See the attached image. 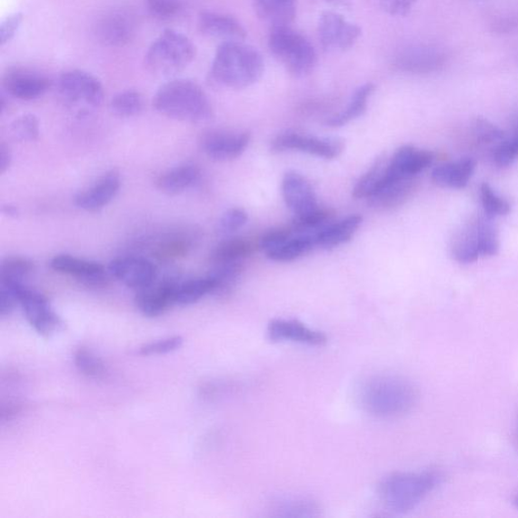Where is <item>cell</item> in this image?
<instances>
[{"mask_svg":"<svg viewBox=\"0 0 518 518\" xmlns=\"http://www.w3.org/2000/svg\"><path fill=\"white\" fill-rule=\"evenodd\" d=\"M264 73V61L261 53L243 41H230L220 45L210 76L219 86L244 89L256 84Z\"/></svg>","mask_w":518,"mask_h":518,"instance_id":"1","label":"cell"},{"mask_svg":"<svg viewBox=\"0 0 518 518\" xmlns=\"http://www.w3.org/2000/svg\"><path fill=\"white\" fill-rule=\"evenodd\" d=\"M359 399L369 414L396 418L409 413L416 406L418 392L413 384L404 378L379 374L363 384Z\"/></svg>","mask_w":518,"mask_h":518,"instance_id":"2","label":"cell"},{"mask_svg":"<svg viewBox=\"0 0 518 518\" xmlns=\"http://www.w3.org/2000/svg\"><path fill=\"white\" fill-rule=\"evenodd\" d=\"M154 105L165 117L185 123L209 122L214 115L208 95L189 79H174L164 85L154 96Z\"/></svg>","mask_w":518,"mask_h":518,"instance_id":"3","label":"cell"},{"mask_svg":"<svg viewBox=\"0 0 518 518\" xmlns=\"http://www.w3.org/2000/svg\"><path fill=\"white\" fill-rule=\"evenodd\" d=\"M442 479L440 473L434 471L395 473L382 482L380 497L391 512L407 513L421 504Z\"/></svg>","mask_w":518,"mask_h":518,"instance_id":"4","label":"cell"},{"mask_svg":"<svg viewBox=\"0 0 518 518\" xmlns=\"http://www.w3.org/2000/svg\"><path fill=\"white\" fill-rule=\"evenodd\" d=\"M195 57V47L182 33L165 30L151 44L145 56L151 74L160 77H171L182 73Z\"/></svg>","mask_w":518,"mask_h":518,"instance_id":"5","label":"cell"},{"mask_svg":"<svg viewBox=\"0 0 518 518\" xmlns=\"http://www.w3.org/2000/svg\"><path fill=\"white\" fill-rule=\"evenodd\" d=\"M269 48L273 55L294 77H305L316 66L317 55L314 45L305 35L294 31L291 26L272 29Z\"/></svg>","mask_w":518,"mask_h":518,"instance_id":"6","label":"cell"},{"mask_svg":"<svg viewBox=\"0 0 518 518\" xmlns=\"http://www.w3.org/2000/svg\"><path fill=\"white\" fill-rule=\"evenodd\" d=\"M452 254L459 264H468L481 256H493L499 252L496 227L486 215L471 218L452 239Z\"/></svg>","mask_w":518,"mask_h":518,"instance_id":"7","label":"cell"},{"mask_svg":"<svg viewBox=\"0 0 518 518\" xmlns=\"http://www.w3.org/2000/svg\"><path fill=\"white\" fill-rule=\"evenodd\" d=\"M15 290L26 320L40 335L49 337L55 334L62 323L56 312L53 310L46 297L37 291L26 287L25 283H6Z\"/></svg>","mask_w":518,"mask_h":518,"instance_id":"8","label":"cell"},{"mask_svg":"<svg viewBox=\"0 0 518 518\" xmlns=\"http://www.w3.org/2000/svg\"><path fill=\"white\" fill-rule=\"evenodd\" d=\"M58 92L67 103L91 108L101 106L105 98L100 80L83 70H70L62 75L58 80Z\"/></svg>","mask_w":518,"mask_h":518,"instance_id":"9","label":"cell"},{"mask_svg":"<svg viewBox=\"0 0 518 518\" xmlns=\"http://www.w3.org/2000/svg\"><path fill=\"white\" fill-rule=\"evenodd\" d=\"M344 148V143L341 139L311 137L296 132L282 133L271 143V150L275 154L300 151L327 160L341 156Z\"/></svg>","mask_w":518,"mask_h":518,"instance_id":"10","label":"cell"},{"mask_svg":"<svg viewBox=\"0 0 518 518\" xmlns=\"http://www.w3.org/2000/svg\"><path fill=\"white\" fill-rule=\"evenodd\" d=\"M362 29L348 22L342 15L326 11L318 21V37L326 51H347L360 39Z\"/></svg>","mask_w":518,"mask_h":518,"instance_id":"11","label":"cell"},{"mask_svg":"<svg viewBox=\"0 0 518 518\" xmlns=\"http://www.w3.org/2000/svg\"><path fill=\"white\" fill-rule=\"evenodd\" d=\"M252 140V134L227 130H209L200 138V147L210 159L227 163L243 155Z\"/></svg>","mask_w":518,"mask_h":518,"instance_id":"12","label":"cell"},{"mask_svg":"<svg viewBox=\"0 0 518 518\" xmlns=\"http://www.w3.org/2000/svg\"><path fill=\"white\" fill-rule=\"evenodd\" d=\"M137 21L130 12L115 10L97 20L95 34L98 42L106 47L126 46L135 37Z\"/></svg>","mask_w":518,"mask_h":518,"instance_id":"13","label":"cell"},{"mask_svg":"<svg viewBox=\"0 0 518 518\" xmlns=\"http://www.w3.org/2000/svg\"><path fill=\"white\" fill-rule=\"evenodd\" d=\"M433 160L434 154L432 151L418 149L413 146L399 148L389 160L385 175H384L377 192L389 184L401 180V178L416 176L430 166Z\"/></svg>","mask_w":518,"mask_h":518,"instance_id":"14","label":"cell"},{"mask_svg":"<svg viewBox=\"0 0 518 518\" xmlns=\"http://www.w3.org/2000/svg\"><path fill=\"white\" fill-rule=\"evenodd\" d=\"M108 274L126 287L140 291L156 281V266L147 258L123 256L115 258L108 266Z\"/></svg>","mask_w":518,"mask_h":518,"instance_id":"15","label":"cell"},{"mask_svg":"<svg viewBox=\"0 0 518 518\" xmlns=\"http://www.w3.org/2000/svg\"><path fill=\"white\" fill-rule=\"evenodd\" d=\"M7 95L21 101H34L49 91L51 80L29 68L12 67L3 76Z\"/></svg>","mask_w":518,"mask_h":518,"instance_id":"16","label":"cell"},{"mask_svg":"<svg viewBox=\"0 0 518 518\" xmlns=\"http://www.w3.org/2000/svg\"><path fill=\"white\" fill-rule=\"evenodd\" d=\"M445 61V53L442 49L428 45H418L400 52L393 65L402 73L428 75L440 70Z\"/></svg>","mask_w":518,"mask_h":518,"instance_id":"17","label":"cell"},{"mask_svg":"<svg viewBox=\"0 0 518 518\" xmlns=\"http://www.w3.org/2000/svg\"><path fill=\"white\" fill-rule=\"evenodd\" d=\"M122 185L121 174L115 169L105 174L88 189L80 192L75 198L79 209L95 213L103 210L117 196Z\"/></svg>","mask_w":518,"mask_h":518,"instance_id":"18","label":"cell"},{"mask_svg":"<svg viewBox=\"0 0 518 518\" xmlns=\"http://www.w3.org/2000/svg\"><path fill=\"white\" fill-rule=\"evenodd\" d=\"M283 198L294 216L319 208L317 195L307 178L297 172H289L282 182Z\"/></svg>","mask_w":518,"mask_h":518,"instance_id":"19","label":"cell"},{"mask_svg":"<svg viewBox=\"0 0 518 518\" xmlns=\"http://www.w3.org/2000/svg\"><path fill=\"white\" fill-rule=\"evenodd\" d=\"M267 335L274 343L292 342L311 346H323L327 343L324 333L309 328L298 320H273L267 327Z\"/></svg>","mask_w":518,"mask_h":518,"instance_id":"20","label":"cell"},{"mask_svg":"<svg viewBox=\"0 0 518 518\" xmlns=\"http://www.w3.org/2000/svg\"><path fill=\"white\" fill-rule=\"evenodd\" d=\"M177 280L165 279L154 283L149 287L137 291L135 304L142 315L148 318L162 316L174 305V291Z\"/></svg>","mask_w":518,"mask_h":518,"instance_id":"21","label":"cell"},{"mask_svg":"<svg viewBox=\"0 0 518 518\" xmlns=\"http://www.w3.org/2000/svg\"><path fill=\"white\" fill-rule=\"evenodd\" d=\"M52 270L75 276L88 284H100L105 280V269L101 264L69 254L53 257L50 262Z\"/></svg>","mask_w":518,"mask_h":518,"instance_id":"22","label":"cell"},{"mask_svg":"<svg viewBox=\"0 0 518 518\" xmlns=\"http://www.w3.org/2000/svg\"><path fill=\"white\" fill-rule=\"evenodd\" d=\"M199 29L207 37L225 42L244 41L247 35L244 26L235 17L215 12L200 14Z\"/></svg>","mask_w":518,"mask_h":518,"instance_id":"23","label":"cell"},{"mask_svg":"<svg viewBox=\"0 0 518 518\" xmlns=\"http://www.w3.org/2000/svg\"><path fill=\"white\" fill-rule=\"evenodd\" d=\"M416 187V176L401 178V180L389 184L370 196L371 207L379 211L401 207L411 198Z\"/></svg>","mask_w":518,"mask_h":518,"instance_id":"24","label":"cell"},{"mask_svg":"<svg viewBox=\"0 0 518 518\" xmlns=\"http://www.w3.org/2000/svg\"><path fill=\"white\" fill-rule=\"evenodd\" d=\"M201 171L194 164H184L168 169L156 181L157 189L167 195H177L191 189L200 181Z\"/></svg>","mask_w":518,"mask_h":518,"instance_id":"25","label":"cell"},{"mask_svg":"<svg viewBox=\"0 0 518 518\" xmlns=\"http://www.w3.org/2000/svg\"><path fill=\"white\" fill-rule=\"evenodd\" d=\"M256 15L274 28L290 26L296 19L297 0H254Z\"/></svg>","mask_w":518,"mask_h":518,"instance_id":"26","label":"cell"},{"mask_svg":"<svg viewBox=\"0 0 518 518\" xmlns=\"http://www.w3.org/2000/svg\"><path fill=\"white\" fill-rule=\"evenodd\" d=\"M476 163L471 158H464L458 163L445 164L437 166L432 174L433 182L448 189H463L469 184L475 172Z\"/></svg>","mask_w":518,"mask_h":518,"instance_id":"27","label":"cell"},{"mask_svg":"<svg viewBox=\"0 0 518 518\" xmlns=\"http://www.w3.org/2000/svg\"><path fill=\"white\" fill-rule=\"evenodd\" d=\"M362 223V216L352 215L334 224L324 226L315 234L317 246L330 249L347 244L353 239Z\"/></svg>","mask_w":518,"mask_h":518,"instance_id":"28","label":"cell"},{"mask_svg":"<svg viewBox=\"0 0 518 518\" xmlns=\"http://www.w3.org/2000/svg\"><path fill=\"white\" fill-rule=\"evenodd\" d=\"M216 288V282L210 274L204 278L176 281L174 291V305H193L203 299L205 294L215 293Z\"/></svg>","mask_w":518,"mask_h":518,"instance_id":"29","label":"cell"},{"mask_svg":"<svg viewBox=\"0 0 518 518\" xmlns=\"http://www.w3.org/2000/svg\"><path fill=\"white\" fill-rule=\"evenodd\" d=\"M256 245L252 240L243 237H234L222 241L214 248L210 261L213 264H224L241 263L244 259L252 255Z\"/></svg>","mask_w":518,"mask_h":518,"instance_id":"30","label":"cell"},{"mask_svg":"<svg viewBox=\"0 0 518 518\" xmlns=\"http://www.w3.org/2000/svg\"><path fill=\"white\" fill-rule=\"evenodd\" d=\"M314 234H296L279 247L266 253V257L273 262L289 263L312 252L316 246Z\"/></svg>","mask_w":518,"mask_h":518,"instance_id":"31","label":"cell"},{"mask_svg":"<svg viewBox=\"0 0 518 518\" xmlns=\"http://www.w3.org/2000/svg\"><path fill=\"white\" fill-rule=\"evenodd\" d=\"M374 88L376 86L372 83L364 84L357 88L345 110L327 120L326 126L332 128L343 127L344 125L362 117L367 111L368 103L374 92Z\"/></svg>","mask_w":518,"mask_h":518,"instance_id":"32","label":"cell"},{"mask_svg":"<svg viewBox=\"0 0 518 518\" xmlns=\"http://www.w3.org/2000/svg\"><path fill=\"white\" fill-rule=\"evenodd\" d=\"M389 160L380 157L374 162L367 173H365L354 187L353 195L355 199H369L378 190L384 175H385Z\"/></svg>","mask_w":518,"mask_h":518,"instance_id":"33","label":"cell"},{"mask_svg":"<svg viewBox=\"0 0 518 518\" xmlns=\"http://www.w3.org/2000/svg\"><path fill=\"white\" fill-rule=\"evenodd\" d=\"M35 265L29 258L10 256L0 265V282L24 283L34 272Z\"/></svg>","mask_w":518,"mask_h":518,"instance_id":"34","label":"cell"},{"mask_svg":"<svg viewBox=\"0 0 518 518\" xmlns=\"http://www.w3.org/2000/svg\"><path fill=\"white\" fill-rule=\"evenodd\" d=\"M319 508L307 498L288 497L275 503V512L284 517H312L318 515Z\"/></svg>","mask_w":518,"mask_h":518,"instance_id":"35","label":"cell"},{"mask_svg":"<svg viewBox=\"0 0 518 518\" xmlns=\"http://www.w3.org/2000/svg\"><path fill=\"white\" fill-rule=\"evenodd\" d=\"M144 101L136 91H125L115 95L111 102V111L119 118H132L139 115Z\"/></svg>","mask_w":518,"mask_h":518,"instance_id":"36","label":"cell"},{"mask_svg":"<svg viewBox=\"0 0 518 518\" xmlns=\"http://www.w3.org/2000/svg\"><path fill=\"white\" fill-rule=\"evenodd\" d=\"M334 216L332 210L320 209L302 214V215L294 216L292 222V229L294 234H314V232L323 229Z\"/></svg>","mask_w":518,"mask_h":518,"instance_id":"37","label":"cell"},{"mask_svg":"<svg viewBox=\"0 0 518 518\" xmlns=\"http://www.w3.org/2000/svg\"><path fill=\"white\" fill-rule=\"evenodd\" d=\"M192 246V239L185 236H172L162 241L156 246L154 254L160 262H169L189 254Z\"/></svg>","mask_w":518,"mask_h":518,"instance_id":"38","label":"cell"},{"mask_svg":"<svg viewBox=\"0 0 518 518\" xmlns=\"http://www.w3.org/2000/svg\"><path fill=\"white\" fill-rule=\"evenodd\" d=\"M482 205L486 215L490 218L505 216L512 210L511 204L499 196L488 184H482L480 187Z\"/></svg>","mask_w":518,"mask_h":518,"instance_id":"39","label":"cell"},{"mask_svg":"<svg viewBox=\"0 0 518 518\" xmlns=\"http://www.w3.org/2000/svg\"><path fill=\"white\" fill-rule=\"evenodd\" d=\"M10 130L16 141L33 142L40 136V122L35 115H23L12 123Z\"/></svg>","mask_w":518,"mask_h":518,"instance_id":"40","label":"cell"},{"mask_svg":"<svg viewBox=\"0 0 518 518\" xmlns=\"http://www.w3.org/2000/svg\"><path fill=\"white\" fill-rule=\"evenodd\" d=\"M215 266V270L212 271L210 275L216 282V292H226L234 288L240 275L244 273V265L241 263L224 264Z\"/></svg>","mask_w":518,"mask_h":518,"instance_id":"41","label":"cell"},{"mask_svg":"<svg viewBox=\"0 0 518 518\" xmlns=\"http://www.w3.org/2000/svg\"><path fill=\"white\" fill-rule=\"evenodd\" d=\"M76 369L89 378H102L105 369L104 363L86 348H79L75 354Z\"/></svg>","mask_w":518,"mask_h":518,"instance_id":"42","label":"cell"},{"mask_svg":"<svg viewBox=\"0 0 518 518\" xmlns=\"http://www.w3.org/2000/svg\"><path fill=\"white\" fill-rule=\"evenodd\" d=\"M471 131L475 140L483 143V144L505 140V132L484 118L478 117L473 120Z\"/></svg>","mask_w":518,"mask_h":518,"instance_id":"43","label":"cell"},{"mask_svg":"<svg viewBox=\"0 0 518 518\" xmlns=\"http://www.w3.org/2000/svg\"><path fill=\"white\" fill-rule=\"evenodd\" d=\"M151 15L158 20L169 21L174 19L183 11L182 0H144Z\"/></svg>","mask_w":518,"mask_h":518,"instance_id":"44","label":"cell"},{"mask_svg":"<svg viewBox=\"0 0 518 518\" xmlns=\"http://www.w3.org/2000/svg\"><path fill=\"white\" fill-rule=\"evenodd\" d=\"M248 221L247 213L240 208H232L223 214L218 222V234L231 235L245 226Z\"/></svg>","mask_w":518,"mask_h":518,"instance_id":"45","label":"cell"},{"mask_svg":"<svg viewBox=\"0 0 518 518\" xmlns=\"http://www.w3.org/2000/svg\"><path fill=\"white\" fill-rule=\"evenodd\" d=\"M518 157V128L514 129L512 139L504 140L494 151V163L499 167L511 165Z\"/></svg>","mask_w":518,"mask_h":518,"instance_id":"46","label":"cell"},{"mask_svg":"<svg viewBox=\"0 0 518 518\" xmlns=\"http://www.w3.org/2000/svg\"><path fill=\"white\" fill-rule=\"evenodd\" d=\"M183 344L184 338L182 336H171L142 345L139 354L142 355L165 354L180 350Z\"/></svg>","mask_w":518,"mask_h":518,"instance_id":"47","label":"cell"},{"mask_svg":"<svg viewBox=\"0 0 518 518\" xmlns=\"http://www.w3.org/2000/svg\"><path fill=\"white\" fill-rule=\"evenodd\" d=\"M294 234L292 227L274 228L265 232V234L259 239L258 247L264 250L265 254L271 250L284 244L285 241L289 240Z\"/></svg>","mask_w":518,"mask_h":518,"instance_id":"48","label":"cell"},{"mask_svg":"<svg viewBox=\"0 0 518 518\" xmlns=\"http://www.w3.org/2000/svg\"><path fill=\"white\" fill-rule=\"evenodd\" d=\"M23 21L24 15L22 13H15L5 17L2 25H0V44H2V46L15 37Z\"/></svg>","mask_w":518,"mask_h":518,"instance_id":"49","label":"cell"},{"mask_svg":"<svg viewBox=\"0 0 518 518\" xmlns=\"http://www.w3.org/2000/svg\"><path fill=\"white\" fill-rule=\"evenodd\" d=\"M417 0H379L382 10L393 16H406Z\"/></svg>","mask_w":518,"mask_h":518,"instance_id":"50","label":"cell"},{"mask_svg":"<svg viewBox=\"0 0 518 518\" xmlns=\"http://www.w3.org/2000/svg\"><path fill=\"white\" fill-rule=\"evenodd\" d=\"M11 163V150L5 144V143H2V145H0V174H4L7 169L10 168Z\"/></svg>","mask_w":518,"mask_h":518,"instance_id":"51","label":"cell"},{"mask_svg":"<svg viewBox=\"0 0 518 518\" xmlns=\"http://www.w3.org/2000/svg\"><path fill=\"white\" fill-rule=\"evenodd\" d=\"M3 213L5 215L10 218H17L20 215V210L13 204H5L3 208Z\"/></svg>","mask_w":518,"mask_h":518,"instance_id":"52","label":"cell"},{"mask_svg":"<svg viewBox=\"0 0 518 518\" xmlns=\"http://www.w3.org/2000/svg\"><path fill=\"white\" fill-rule=\"evenodd\" d=\"M327 2L338 6H350L352 4V0H327Z\"/></svg>","mask_w":518,"mask_h":518,"instance_id":"53","label":"cell"},{"mask_svg":"<svg viewBox=\"0 0 518 518\" xmlns=\"http://www.w3.org/2000/svg\"><path fill=\"white\" fill-rule=\"evenodd\" d=\"M514 439H515V445H516V448L518 450V421H517V424H516Z\"/></svg>","mask_w":518,"mask_h":518,"instance_id":"54","label":"cell"},{"mask_svg":"<svg viewBox=\"0 0 518 518\" xmlns=\"http://www.w3.org/2000/svg\"><path fill=\"white\" fill-rule=\"evenodd\" d=\"M514 504L518 508V495L514 499Z\"/></svg>","mask_w":518,"mask_h":518,"instance_id":"55","label":"cell"}]
</instances>
